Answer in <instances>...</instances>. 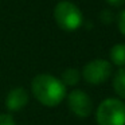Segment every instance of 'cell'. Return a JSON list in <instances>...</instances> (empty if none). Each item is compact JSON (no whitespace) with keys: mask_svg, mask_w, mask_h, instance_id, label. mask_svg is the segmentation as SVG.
Returning a JSON list of instances; mask_svg holds the SVG:
<instances>
[{"mask_svg":"<svg viewBox=\"0 0 125 125\" xmlns=\"http://www.w3.org/2000/svg\"><path fill=\"white\" fill-rule=\"evenodd\" d=\"M35 98L44 106H57L65 100L66 97V86L61 79L50 74H39L32 79L31 83Z\"/></svg>","mask_w":125,"mask_h":125,"instance_id":"1","label":"cell"},{"mask_svg":"<svg viewBox=\"0 0 125 125\" xmlns=\"http://www.w3.org/2000/svg\"><path fill=\"white\" fill-rule=\"evenodd\" d=\"M55 23L63 31H75L81 27L83 22L82 12L78 7L71 1H59L54 8Z\"/></svg>","mask_w":125,"mask_h":125,"instance_id":"2","label":"cell"},{"mask_svg":"<svg viewBox=\"0 0 125 125\" xmlns=\"http://www.w3.org/2000/svg\"><path fill=\"white\" fill-rule=\"evenodd\" d=\"M98 125H125V104L118 98H106L95 113Z\"/></svg>","mask_w":125,"mask_h":125,"instance_id":"3","label":"cell"},{"mask_svg":"<svg viewBox=\"0 0 125 125\" xmlns=\"http://www.w3.org/2000/svg\"><path fill=\"white\" fill-rule=\"evenodd\" d=\"M82 75L90 85H101L112 75V65L105 59H93L92 62L85 65Z\"/></svg>","mask_w":125,"mask_h":125,"instance_id":"4","label":"cell"},{"mask_svg":"<svg viewBox=\"0 0 125 125\" xmlns=\"http://www.w3.org/2000/svg\"><path fill=\"white\" fill-rule=\"evenodd\" d=\"M69 108L77 117H87L92 113V100L83 90H73L67 97Z\"/></svg>","mask_w":125,"mask_h":125,"instance_id":"5","label":"cell"},{"mask_svg":"<svg viewBox=\"0 0 125 125\" xmlns=\"http://www.w3.org/2000/svg\"><path fill=\"white\" fill-rule=\"evenodd\" d=\"M28 104V93L23 87H15L8 93L6 106L10 112H18Z\"/></svg>","mask_w":125,"mask_h":125,"instance_id":"6","label":"cell"},{"mask_svg":"<svg viewBox=\"0 0 125 125\" xmlns=\"http://www.w3.org/2000/svg\"><path fill=\"white\" fill-rule=\"evenodd\" d=\"M109 55H110V59L114 65L120 66V67L125 66V44L124 43L114 44L110 49Z\"/></svg>","mask_w":125,"mask_h":125,"instance_id":"7","label":"cell"},{"mask_svg":"<svg viewBox=\"0 0 125 125\" xmlns=\"http://www.w3.org/2000/svg\"><path fill=\"white\" fill-rule=\"evenodd\" d=\"M114 92L125 100V69H120L113 78Z\"/></svg>","mask_w":125,"mask_h":125,"instance_id":"8","label":"cell"},{"mask_svg":"<svg viewBox=\"0 0 125 125\" xmlns=\"http://www.w3.org/2000/svg\"><path fill=\"white\" fill-rule=\"evenodd\" d=\"M61 81L63 82V85H67V86H74L79 82V71L77 69H66L62 74V79Z\"/></svg>","mask_w":125,"mask_h":125,"instance_id":"9","label":"cell"},{"mask_svg":"<svg viewBox=\"0 0 125 125\" xmlns=\"http://www.w3.org/2000/svg\"><path fill=\"white\" fill-rule=\"evenodd\" d=\"M0 125H15V120L10 114H0Z\"/></svg>","mask_w":125,"mask_h":125,"instance_id":"10","label":"cell"},{"mask_svg":"<svg viewBox=\"0 0 125 125\" xmlns=\"http://www.w3.org/2000/svg\"><path fill=\"white\" fill-rule=\"evenodd\" d=\"M118 30L125 36V10L118 15Z\"/></svg>","mask_w":125,"mask_h":125,"instance_id":"11","label":"cell"},{"mask_svg":"<svg viewBox=\"0 0 125 125\" xmlns=\"http://www.w3.org/2000/svg\"><path fill=\"white\" fill-rule=\"evenodd\" d=\"M106 1H108V4H110L113 7H121L125 4V0H106Z\"/></svg>","mask_w":125,"mask_h":125,"instance_id":"12","label":"cell"}]
</instances>
